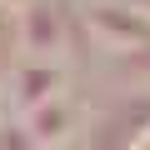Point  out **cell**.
<instances>
[{"label":"cell","mask_w":150,"mask_h":150,"mask_svg":"<svg viewBox=\"0 0 150 150\" xmlns=\"http://www.w3.org/2000/svg\"><path fill=\"white\" fill-rule=\"evenodd\" d=\"M0 120H5V100H0Z\"/></svg>","instance_id":"4"},{"label":"cell","mask_w":150,"mask_h":150,"mask_svg":"<svg viewBox=\"0 0 150 150\" xmlns=\"http://www.w3.org/2000/svg\"><path fill=\"white\" fill-rule=\"evenodd\" d=\"M25 130L35 135V145H40V150H65V145H70V135H75V115H70L65 105H55V100H50V105H40V110L25 120Z\"/></svg>","instance_id":"1"},{"label":"cell","mask_w":150,"mask_h":150,"mask_svg":"<svg viewBox=\"0 0 150 150\" xmlns=\"http://www.w3.org/2000/svg\"><path fill=\"white\" fill-rule=\"evenodd\" d=\"M65 150H70V145H65Z\"/></svg>","instance_id":"5"},{"label":"cell","mask_w":150,"mask_h":150,"mask_svg":"<svg viewBox=\"0 0 150 150\" xmlns=\"http://www.w3.org/2000/svg\"><path fill=\"white\" fill-rule=\"evenodd\" d=\"M0 150H40L35 135L25 125H10V120H0Z\"/></svg>","instance_id":"3"},{"label":"cell","mask_w":150,"mask_h":150,"mask_svg":"<svg viewBox=\"0 0 150 150\" xmlns=\"http://www.w3.org/2000/svg\"><path fill=\"white\" fill-rule=\"evenodd\" d=\"M55 85H60V80H55V70H25L20 80H15V95H10L15 115H25V120H30L40 105H50V100H55Z\"/></svg>","instance_id":"2"}]
</instances>
